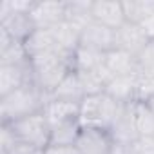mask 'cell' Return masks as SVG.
<instances>
[{"label":"cell","mask_w":154,"mask_h":154,"mask_svg":"<svg viewBox=\"0 0 154 154\" xmlns=\"http://www.w3.org/2000/svg\"><path fill=\"white\" fill-rule=\"evenodd\" d=\"M105 54L107 53H100V51L87 49V47L80 45L74 51L72 67H74V71H96L105 63Z\"/></svg>","instance_id":"20"},{"label":"cell","mask_w":154,"mask_h":154,"mask_svg":"<svg viewBox=\"0 0 154 154\" xmlns=\"http://www.w3.org/2000/svg\"><path fill=\"white\" fill-rule=\"evenodd\" d=\"M44 116L47 118L51 129L69 123V122H78L80 118V103L76 102H63V100H49L44 107Z\"/></svg>","instance_id":"11"},{"label":"cell","mask_w":154,"mask_h":154,"mask_svg":"<svg viewBox=\"0 0 154 154\" xmlns=\"http://www.w3.org/2000/svg\"><path fill=\"white\" fill-rule=\"evenodd\" d=\"M35 82L31 63L26 65H0V96H6L18 87Z\"/></svg>","instance_id":"10"},{"label":"cell","mask_w":154,"mask_h":154,"mask_svg":"<svg viewBox=\"0 0 154 154\" xmlns=\"http://www.w3.org/2000/svg\"><path fill=\"white\" fill-rule=\"evenodd\" d=\"M29 17L36 29H51L65 20V2H35Z\"/></svg>","instance_id":"7"},{"label":"cell","mask_w":154,"mask_h":154,"mask_svg":"<svg viewBox=\"0 0 154 154\" xmlns=\"http://www.w3.org/2000/svg\"><path fill=\"white\" fill-rule=\"evenodd\" d=\"M0 27H2L13 40L17 42H26V38L36 29L33 26V20L29 15H24V13H11L8 18L0 20Z\"/></svg>","instance_id":"15"},{"label":"cell","mask_w":154,"mask_h":154,"mask_svg":"<svg viewBox=\"0 0 154 154\" xmlns=\"http://www.w3.org/2000/svg\"><path fill=\"white\" fill-rule=\"evenodd\" d=\"M80 45L87 49H94L100 53H109L116 47V33L94 20H91L84 31L80 33Z\"/></svg>","instance_id":"5"},{"label":"cell","mask_w":154,"mask_h":154,"mask_svg":"<svg viewBox=\"0 0 154 154\" xmlns=\"http://www.w3.org/2000/svg\"><path fill=\"white\" fill-rule=\"evenodd\" d=\"M105 67L112 76H131L140 71L138 58L122 49H112L105 54Z\"/></svg>","instance_id":"13"},{"label":"cell","mask_w":154,"mask_h":154,"mask_svg":"<svg viewBox=\"0 0 154 154\" xmlns=\"http://www.w3.org/2000/svg\"><path fill=\"white\" fill-rule=\"evenodd\" d=\"M138 67L140 72H145L149 76H154V40H149L145 49L138 56Z\"/></svg>","instance_id":"26"},{"label":"cell","mask_w":154,"mask_h":154,"mask_svg":"<svg viewBox=\"0 0 154 154\" xmlns=\"http://www.w3.org/2000/svg\"><path fill=\"white\" fill-rule=\"evenodd\" d=\"M93 2H65V22H69L78 33L93 20L91 15Z\"/></svg>","instance_id":"19"},{"label":"cell","mask_w":154,"mask_h":154,"mask_svg":"<svg viewBox=\"0 0 154 154\" xmlns=\"http://www.w3.org/2000/svg\"><path fill=\"white\" fill-rule=\"evenodd\" d=\"M24 49L31 58H36L40 54H45V53H51V51H56V44H54V38H53V33L51 29H35L24 42Z\"/></svg>","instance_id":"16"},{"label":"cell","mask_w":154,"mask_h":154,"mask_svg":"<svg viewBox=\"0 0 154 154\" xmlns=\"http://www.w3.org/2000/svg\"><path fill=\"white\" fill-rule=\"evenodd\" d=\"M80 131H82L80 122H69V123L53 127L49 145H76Z\"/></svg>","instance_id":"22"},{"label":"cell","mask_w":154,"mask_h":154,"mask_svg":"<svg viewBox=\"0 0 154 154\" xmlns=\"http://www.w3.org/2000/svg\"><path fill=\"white\" fill-rule=\"evenodd\" d=\"M152 96H154V76H149V74L138 71V74H136L134 102H147Z\"/></svg>","instance_id":"25"},{"label":"cell","mask_w":154,"mask_h":154,"mask_svg":"<svg viewBox=\"0 0 154 154\" xmlns=\"http://www.w3.org/2000/svg\"><path fill=\"white\" fill-rule=\"evenodd\" d=\"M91 15L93 20L109 27V29H120L127 20L123 13V4L116 0H98L91 6Z\"/></svg>","instance_id":"8"},{"label":"cell","mask_w":154,"mask_h":154,"mask_svg":"<svg viewBox=\"0 0 154 154\" xmlns=\"http://www.w3.org/2000/svg\"><path fill=\"white\" fill-rule=\"evenodd\" d=\"M116 33V47L114 49H122L131 53L132 56H140V53L145 49V45L149 44L147 35L143 33V29L136 24H129L125 22L120 29L114 31Z\"/></svg>","instance_id":"9"},{"label":"cell","mask_w":154,"mask_h":154,"mask_svg":"<svg viewBox=\"0 0 154 154\" xmlns=\"http://www.w3.org/2000/svg\"><path fill=\"white\" fill-rule=\"evenodd\" d=\"M51 33H53L56 47L62 53L74 56V51L80 47V33L65 20L56 24L54 27H51Z\"/></svg>","instance_id":"17"},{"label":"cell","mask_w":154,"mask_h":154,"mask_svg":"<svg viewBox=\"0 0 154 154\" xmlns=\"http://www.w3.org/2000/svg\"><path fill=\"white\" fill-rule=\"evenodd\" d=\"M111 154H132V143H122V141H112Z\"/></svg>","instance_id":"31"},{"label":"cell","mask_w":154,"mask_h":154,"mask_svg":"<svg viewBox=\"0 0 154 154\" xmlns=\"http://www.w3.org/2000/svg\"><path fill=\"white\" fill-rule=\"evenodd\" d=\"M109 134L112 141H122V143H132L140 138L136 123H134V102L123 105L120 116L109 129Z\"/></svg>","instance_id":"12"},{"label":"cell","mask_w":154,"mask_h":154,"mask_svg":"<svg viewBox=\"0 0 154 154\" xmlns=\"http://www.w3.org/2000/svg\"><path fill=\"white\" fill-rule=\"evenodd\" d=\"M45 149H40L36 145L26 143V141H17L13 145V149L9 150V154H44Z\"/></svg>","instance_id":"28"},{"label":"cell","mask_w":154,"mask_h":154,"mask_svg":"<svg viewBox=\"0 0 154 154\" xmlns=\"http://www.w3.org/2000/svg\"><path fill=\"white\" fill-rule=\"evenodd\" d=\"M44 154H80L76 145H49Z\"/></svg>","instance_id":"29"},{"label":"cell","mask_w":154,"mask_h":154,"mask_svg":"<svg viewBox=\"0 0 154 154\" xmlns=\"http://www.w3.org/2000/svg\"><path fill=\"white\" fill-rule=\"evenodd\" d=\"M132 154H154V136H140L132 141Z\"/></svg>","instance_id":"27"},{"label":"cell","mask_w":154,"mask_h":154,"mask_svg":"<svg viewBox=\"0 0 154 154\" xmlns=\"http://www.w3.org/2000/svg\"><path fill=\"white\" fill-rule=\"evenodd\" d=\"M123 109V103H118L105 93L85 96L80 102V125L82 127H93V129H103L109 131L116 118L120 116Z\"/></svg>","instance_id":"3"},{"label":"cell","mask_w":154,"mask_h":154,"mask_svg":"<svg viewBox=\"0 0 154 154\" xmlns=\"http://www.w3.org/2000/svg\"><path fill=\"white\" fill-rule=\"evenodd\" d=\"M140 27L143 29V33L147 35V38L149 40H154V11L140 24Z\"/></svg>","instance_id":"30"},{"label":"cell","mask_w":154,"mask_h":154,"mask_svg":"<svg viewBox=\"0 0 154 154\" xmlns=\"http://www.w3.org/2000/svg\"><path fill=\"white\" fill-rule=\"evenodd\" d=\"M138 74V72H136ZM136 74L131 76H114V78L105 85V94L116 100L118 103H132L136 94Z\"/></svg>","instance_id":"14"},{"label":"cell","mask_w":154,"mask_h":154,"mask_svg":"<svg viewBox=\"0 0 154 154\" xmlns=\"http://www.w3.org/2000/svg\"><path fill=\"white\" fill-rule=\"evenodd\" d=\"M84 98L85 93L76 71H71L51 94V100H63V102H76V103H80Z\"/></svg>","instance_id":"18"},{"label":"cell","mask_w":154,"mask_h":154,"mask_svg":"<svg viewBox=\"0 0 154 154\" xmlns=\"http://www.w3.org/2000/svg\"><path fill=\"white\" fill-rule=\"evenodd\" d=\"M145 103H147V105H149V107H150V111H152V112H154V96H152V98H149V100H147V102H145Z\"/></svg>","instance_id":"32"},{"label":"cell","mask_w":154,"mask_h":154,"mask_svg":"<svg viewBox=\"0 0 154 154\" xmlns=\"http://www.w3.org/2000/svg\"><path fill=\"white\" fill-rule=\"evenodd\" d=\"M31 71H33V80L35 84L51 98L53 91L62 84L65 76L74 71L72 67V56L62 53L60 49L40 54L36 58L29 60Z\"/></svg>","instance_id":"2"},{"label":"cell","mask_w":154,"mask_h":154,"mask_svg":"<svg viewBox=\"0 0 154 154\" xmlns=\"http://www.w3.org/2000/svg\"><path fill=\"white\" fill-rule=\"evenodd\" d=\"M17 136L18 141H26L31 145H36L40 149H47L51 141V125L44 112H36L26 118H20L13 123H8Z\"/></svg>","instance_id":"4"},{"label":"cell","mask_w":154,"mask_h":154,"mask_svg":"<svg viewBox=\"0 0 154 154\" xmlns=\"http://www.w3.org/2000/svg\"><path fill=\"white\" fill-rule=\"evenodd\" d=\"M26 63H29V56L22 42L13 40L8 47L0 49V65H26Z\"/></svg>","instance_id":"24"},{"label":"cell","mask_w":154,"mask_h":154,"mask_svg":"<svg viewBox=\"0 0 154 154\" xmlns=\"http://www.w3.org/2000/svg\"><path fill=\"white\" fill-rule=\"evenodd\" d=\"M112 138L109 131L103 129H93V127H82L80 136L76 140V149L80 154H111Z\"/></svg>","instance_id":"6"},{"label":"cell","mask_w":154,"mask_h":154,"mask_svg":"<svg viewBox=\"0 0 154 154\" xmlns=\"http://www.w3.org/2000/svg\"><path fill=\"white\" fill-rule=\"evenodd\" d=\"M134 123L140 136H154V112L145 102H134Z\"/></svg>","instance_id":"23"},{"label":"cell","mask_w":154,"mask_h":154,"mask_svg":"<svg viewBox=\"0 0 154 154\" xmlns=\"http://www.w3.org/2000/svg\"><path fill=\"white\" fill-rule=\"evenodd\" d=\"M49 100L51 98L35 82H29L6 96H0V120H2V125L42 112Z\"/></svg>","instance_id":"1"},{"label":"cell","mask_w":154,"mask_h":154,"mask_svg":"<svg viewBox=\"0 0 154 154\" xmlns=\"http://www.w3.org/2000/svg\"><path fill=\"white\" fill-rule=\"evenodd\" d=\"M122 4H123L125 20L136 26H140L154 11V2H150V0H127V2H122Z\"/></svg>","instance_id":"21"}]
</instances>
